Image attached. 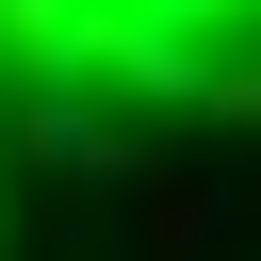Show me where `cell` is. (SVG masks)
I'll return each mask as SVG.
<instances>
[{
    "label": "cell",
    "mask_w": 261,
    "mask_h": 261,
    "mask_svg": "<svg viewBox=\"0 0 261 261\" xmlns=\"http://www.w3.org/2000/svg\"><path fill=\"white\" fill-rule=\"evenodd\" d=\"M163 114H261V0H0V163Z\"/></svg>",
    "instance_id": "cell-1"
}]
</instances>
